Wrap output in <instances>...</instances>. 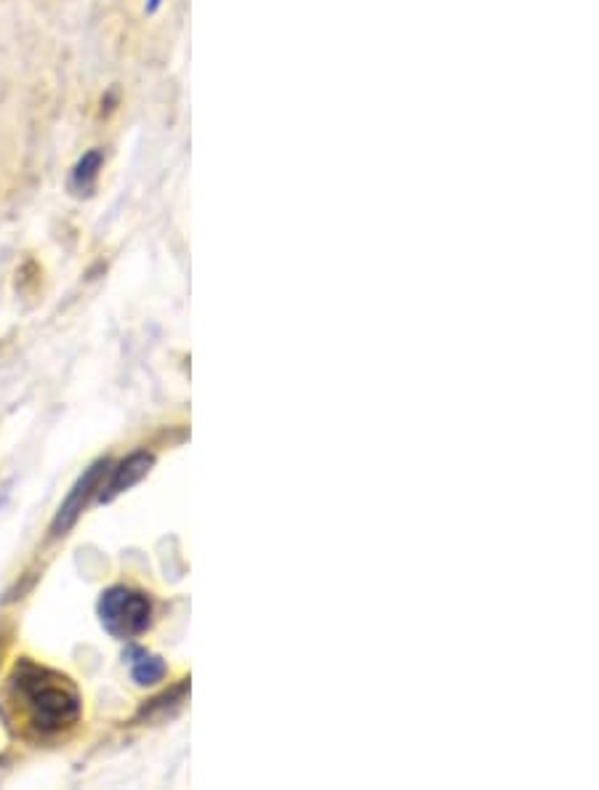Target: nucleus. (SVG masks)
Masks as SVG:
<instances>
[{"label":"nucleus","instance_id":"nucleus-1","mask_svg":"<svg viewBox=\"0 0 599 790\" xmlns=\"http://www.w3.org/2000/svg\"><path fill=\"white\" fill-rule=\"evenodd\" d=\"M8 705L16 711L22 730L35 737H57L80 722L83 703L69 678L30 660H22L11 676Z\"/></svg>","mask_w":599,"mask_h":790},{"label":"nucleus","instance_id":"nucleus-2","mask_svg":"<svg viewBox=\"0 0 599 790\" xmlns=\"http://www.w3.org/2000/svg\"><path fill=\"white\" fill-rule=\"evenodd\" d=\"M99 618L102 625L118 636V639H131L147 631L152 621V604L144 594L131 591L125 586L107 588L99 599Z\"/></svg>","mask_w":599,"mask_h":790},{"label":"nucleus","instance_id":"nucleus-3","mask_svg":"<svg viewBox=\"0 0 599 790\" xmlns=\"http://www.w3.org/2000/svg\"><path fill=\"white\" fill-rule=\"evenodd\" d=\"M107 468H110V460H107V458H104V460H96V463H94V466L77 479V485L72 487V493L67 495V501L59 506V513H57V519H54V524H51V535H54V538H59V535H64L67 530L75 527L77 516L83 513V508L88 506L91 495H94L96 490H102V479L107 477Z\"/></svg>","mask_w":599,"mask_h":790},{"label":"nucleus","instance_id":"nucleus-4","mask_svg":"<svg viewBox=\"0 0 599 790\" xmlns=\"http://www.w3.org/2000/svg\"><path fill=\"white\" fill-rule=\"evenodd\" d=\"M152 463H155V458L150 452H133V455H128L118 468H115L110 485L102 490V501H115L120 493H125L128 487H133L136 482H141L150 474Z\"/></svg>","mask_w":599,"mask_h":790},{"label":"nucleus","instance_id":"nucleus-5","mask_svg":"<svg viewBox=\"0 0 599 790\" xmlns=\"http://www.w3.org/2000/svg\"><path fill=\"white\" fill-rule=\"evenodd\" d=\"M104 168V152L102 150H88L72 168L69 176V189L75 195H91L96 189L99 173Z\"/></svg>","mask_w":599,"mask_h":790},{"label":"nucleus","instance_id":"nucleus-6","mask_svg":"<svg viewBox=\"0 0 599 790\" xmlns=\"http://www.w3.org/2000/svg\"><path fill=\"white\" fill-rule=\"evenodd\" d=\"M128 666H131V676L141 686H152L158 681L166 678V663L158 655H150L144 649H131L128 652Z\"/></svg>","mask_w":599,"mask_h":790},{"label":"nucleus","instance_id":"nucleus-7","mask_svg":"<svg viewBox=\"0 0 599 790\" xmlns=\"http://www.w3.org/2000/svg\"><path fill=\"white\" fill-rule=\"evenodd\" d=\"M160 3H163V0H150V3H147V14H155V11L160 8Z\"/></svg>","mask_w":599,"mask_h":790}]
</instances>
